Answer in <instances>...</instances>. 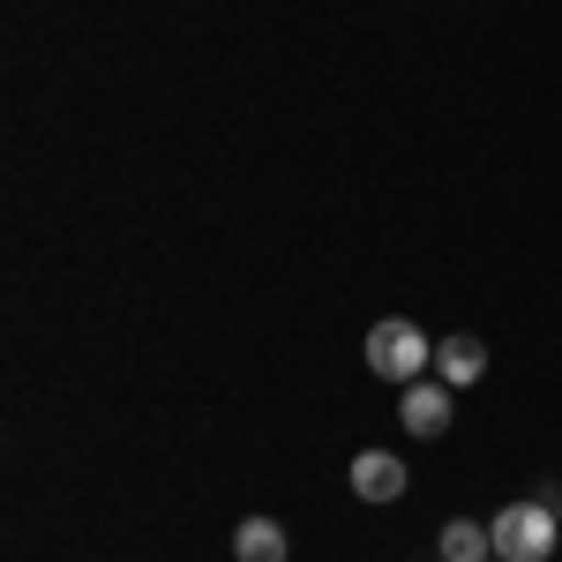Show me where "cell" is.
I'll return each instance as SVG.
<instances>
[{
    "mask_svg": "<svg viewBox=\"0 0 562 562\" xmlns=\"http://www.w3.org/2000/svg\"><path fill=\"white\" fill-rule=\"evenodd\" d=\"M555 518H562V503H555Z\"/></svg>",
    "mask_w": 562,
    "mask_h": 562,
    "instance_id": "obj_8",
    "label": "cell"
},
{
    "mask_svg": "<svg viewBox=\"0 0 562 562\" xmlns=\"http://www.w3.org/2000/svg\"><path fill=\"white\" fill-rule=\"evenodd\" d=\"M405 458H397V450H360V458H352V495H360V503H397V495H405Z\"/></svg>",
    "mask_w": 562,
    "mask_h": 562,
    "instance_id": "obj_3",
    "label": "cell"
},
{
    "mask_svg": "<svg viewBox=\"0 0 562 562\" xmlns=\"http://www.w3.org/2000/svg\"><path fill=\"white\" fill-rule=\"evenodd\" d=\"M397 420H405V435L435 442V435L450 428V383H405V405H397Z\"/></svg>",
    "mask_w": 562,
    "mask_h": 562,
    "instance_id": "obj_4",
    "label": "cell"
},
{
    "mask_svg": "<svg viewBox=\"0 0 562 562\" xmlns=\"http://www.w3.org/2000/svg\"><path fill=\"white\" fill-rule=\"evenodd\" d=\"M285 525L278 518H248V525H233V555L240 562H285Z\"/></svg>",
    "mask_w": 562,
    "mask_h": 562,
    "instance_id": "obj_6",
    "label": "cell"
},
{
    "mask_svg": "<svg viewBox=\"0 0 562 562\" xmlns=\"http://www.w3.org/2000/svg\"><path fill=\"white\" fill-rule=\"evenodd\" d=\"M435 375H442L450 390H473L480 375H487V346L465 338V330H458V338H442V346H435Z\"/></svg>",
    "mask_w": 562,
    "mask_h": 562,
    "instance_id": "obj_5",
    "label": "cell"
},
{
    "mask_svg": "<svg viewBox=\"0 0 562 562\" xmlns=\"http://www.w3.org/2000/svg\"><path fill=\"white\" fill-rule=\"evenodd\" d=\"M487 532H495L503 562H548L562 540V518H555V503H510V510L487 518Z\"/></svg>",
    "mask_w": 562,
    "mask_h": 562,
    "instance_id": "obj_1",
    "label": "cell"
},
{
    "mask_svg": "<svg viewBox=\"0 0 562 562\" xmlns=\"http://www.w3.org/2000/svg\"><path fill=\"white\" fill-rule=\"evenodd\" d=\"M495 562H503V555H495Z\"/></svg>",
    "mask_w": 562,
    "mask_h": 562,
    "instance_id": "obj_9",
    "label": "cell"
},
{
    "mask_svg": "<svg viewBox=\"0 0 562 562\" xmlns=\"http://www.w3.org/2000/svg\"><path fill=\"white\" fill-rule=\"evenodd\" d=\"M442 562H495V532L473 518H450L442 525Z\"/></svg>",
    "mask_w": 562,
    "mask_h": 562,
    "instance_id": "obj_7",
    "label": "cell"
},
{
    "mask_svg": "<svg viewBox=\"0 0 562 562\" xmlns=\"http://www.w3.org/2000/svg\"><path fill=\"white\" fill-rule=\"evenodd\" d=\"M435 360V338H420V323H405V315H390L368 330V368L383 375V383H420V368Z\"/></svg>",
    "mask_w": 562,
    "mask_h": 562,
    "instance_id": "obj_2",
    "label": "cell"
}]
</instances>
